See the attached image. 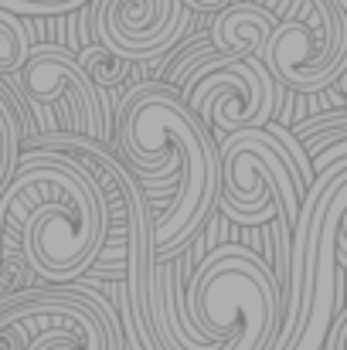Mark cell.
<instances>
[{"label":"cell","instance_id":"obj_4","mask_svg":"<svg viewBox=\"0 0 347 350\" xmlns=\"http://www.w3.org/2000/svg\"><path fill=\"white\" fill-rule=\"evenodd\" d=\"M24 323V350H123V323L113 303L92 286L24 289L0 299V327Z\"/></svg>","mask_w":347,"mask_h":350},{"label":"cell","instance_id":"obj_1","mask_svg":"<svg viewBox=\"0 0 347 350\" xmlns=\"http://www.w3.org/2000/svg\"><path fill=\"white\" fill-rule=\"evenodd\" d=\"M116 146L123 163L146 180H174V198L150 218L153 262L181 255L222 198V163L211 129L164 82H140L116 113Z\"/></svg>","mask_w":347,"mask_h":350},{"label":"cell","instance_id":"obj_9","mask_svg":"<svg viewBox=\"0 0 347 350\" xmlns=\"http://www.w3.org/2000/svg\"><path fill=\"white\" fill-rule=\"evenodd\" d=\"M290 136L296 139V146L303 150L307 160H313L317 153L337 146V143H347V113L344 106H334L331 113H317V116L303 119L290 129Z\"/></svg>","mask_w":347,"mask_h":350},{"label":"cell","instance_id":"obj_13","mask_svg":"<svg viewBox=\"0 0 347 350\" xmlns=\"http://www.w3.org/2000/svg\"><path fill=\"white\" fill-rule=\"evenodd\" d=\"M92 0H0V10L7 14H17V17H34V14H68V10H79Z\"/></svg>","mask_w":347,"mask_h":350},{"label":"cell","instance_id":"obj_6","mask_svg":"<svg viewBox=\"0 0 347 350\" xmlns=\"http://www.w3.org/2000/svg\"><path fill=\"white\" fill-rule=\"evenodd\" d=\"M188 27L191 7L184 0H92L96 44L133 65L160 62Z\"/></svg>","mask_w":347,"mask_h":350},{"label":"cell","instance_id":"obj_2","mask_svg":"<svg viewBox=\"0 0 347 350\" xmlns=\"http://www.w3.org/2000/svg\"><path fill=\"white\" fill-rule=\"evenodd\" d=\"M110 208L92 174L65 153L24 150L0 191V248L10 241L51 286L86 275L106 241Z\"/></svg>","mask_w":347,"mask_h":350},{"label":"cell","instance_id":"obj_10","mask_svg":"<svg viewBox=\"0 0 347 350\" xmlns=\"http://www.w3.org/2000/svg\"><path fill=\"white\" fill-rule=\"evenodd\" d=\"M75 58H79L82 72L89 75V82L96 85L99 103H103V109H106V116H110L106 92H110L113 85H123V82H126V75L133 72V62H126V58H119V55H113V51H106L103 44H89V48H82Z\"/></svg>","mask_w":347,"mask_h":350},{"label":"cell","instance_id":"obj_14","mask_svg":"<svg viewBox=\"0 0 347 350\" xmlns=\"http://www.w3.org/2000/svg\"><path fill=\"white\" fill-rule=\"evenodd\" d=\"M320 350H347V306H341L331 320V330L324 337V347Z\"/></svg>","mask_w":347,"mask_h":350},{"label":"cell","instance_id":"obj_3","mask_svg":"<svg viewBox=\"0 0 347 350\" xmlns=\"http://www.w3.org/2000/svg\"><path fill=\"white\" fill-rule=\"evenodd\" d=\"M262 65L283 89L327 92L347 68V3L296 0V10L269 31Z\"/></svg>","mask_w":347,"mask_h":350},{"label":"cell","instance_id":"obj_8","mask_svg":"<svg viewBox=\"0 0 347 350\" xmlns=\"http://www.w3.org/2000/svg\"><path fill=\"white\" fill-rule=\"evenodd\" d=\"M276 27V17L262 3H229L225 10L215 14L208 27V41L215 51L229 58H262V48L269 41V31Z\"/></svg>","mask_w":347,"mask_h":350},{"label":"cell","instance_id":"obj_11","mask_svg":"<svg viewBox=\"0 0 347 350\" xmlns=\"http://www.w3.org/2000/svg\"><path fill=\"white\" fill-rule=\"evenodd\" d=\"M31 55V31L17 14L0 10V79L17 75Z\"/></svg>","mask_w":347,"mask_h":350},{"label":"cell","instance_id":"obj_5","mask_svg":"<svg viewBox=\"0 0 347 350\" xmlns=\"http://www.w3.org/2000/svg\"><path fill=\"white\" fill-rule=\"evenodd\" d=\"M177 96L208 129L235 133L269 126L283 103V85L269 75L262 58L252 55L242 62L215 51L188 72Z\"/></svg>","mask_w":347,"mask_h":350},{"label":"cell","instance_id":"obj_12","mask_svg":"<svg viewBox=\"0 0 347 350\" xmlns=\"http://www.w3.org/2000/svg\"><path fill=\"white\" fill-rule=\"evenodd\" d=\"M21 126H17V119L14 113L3 106V99H0V191H3V184L10 180V174H14V167H17V157H21Z\"/></svg>","mask_w":347,"mask_h":350},{"label":"cell","instance_id":"obj_7","mask_svg":"<svg viewBox=\"0 0 347 350\" xmlns=\"http://www.w3.org/2000/svg\"><path fill=\"white\" fill-rule=\"evenodd\" d=\"M17 89L27 103L38 106H65L72 116V129L96 143H110V116L99 103L96 85L82 72L79 58L62 44H31L24 68L17 72Z\"/></svg>","mask_w":347,"mask_h":350}]
</instances>
